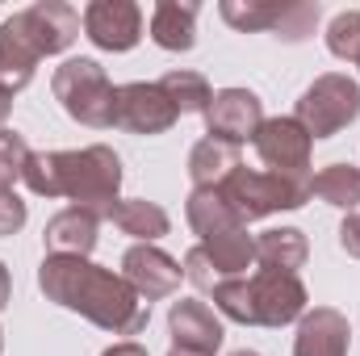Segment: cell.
I'll return each mask as SVG.
<instances>
[{"instance_id": "10", "label": "cell", "mask_w": 360, "mask_h": 356, "mask_svg": "<svg viewBox=\"0 0 360 356\" xmlns=\"http://www.w3.org/2000/svg\"><path fill=\"white\" fill-rule=\"evenodd\" d=\"M205 126H210L214 139L239 147V143L256 139V130L264 126V105H260L256 92L248 89H222L214 92V101L205 109Z\"/></svg>"}, {"instance_id": "27", "label": "cell", "mask_w": 360, "mask_h": 356, "mask_svg": "<svg viewBox=\"0 0 360 356\" xmlns=\"http://www.w3.org/2000/svg\"><path fill=\"white\" fill-rule=\"evenodd\" d=\"M327 51L344 63H356L360 59V13H340L331 25H327Z\"/></svg>"}, {"instance_id": "15", "label": "cell", "mask_w": 360, "mask_h": 356, "mask_svg": "<svg viewBox=\"0 0 360 356\" xmlns=\"http://www.w3.org/2000/svg\"><path fill=\"white\" fill-rule=\"evenodd\" d=\"M348 340L352 327L340 310H314L302 319L297 340H293V356H348Z\"/></svg>"}, {"instance_id": "24", "label": "cell", "mask_w": 360, "mask_h": 356, "mask_svg": "<svg viewBox=\"0 0 360 356\" xmlns=\"http://www.w3.org/2000/svg\"><path fill=\"white\" fill-rule=\"evenodd\" d=\"M314 197H323L327 205L340 210H356L360 205V168L352 164H331L314 177Z\"/></svg>"}, {"instance_id": "29", "label": "cell", "mask_w": 360, "mask_h": 356, "mask_svg": "<svg viewBox=\"0 0 360 356\" xmlns=\"http://www.w3.org/2000/svg\"><path fill=\"white\" fill-rule=\"evenodd\" d=\"M25 227V201L0 184V235H17Z\"/></svg>"}, {"instance_id": "19", "label": "cell", "mask_w": 360, "mask_h": 356, "mask_svg": "<svg viewBox=\"0 0 360 356\" xmlns=\"http://www.w3.org/2000/svg\"><path fill=\"white\" fill-rule=\"evenodd\" d=\"M235 168H239V147L235 143H222L214 134H205L193 147V155H188V177H193L197 189H218Z\"/></svg>"}, {"instance_id": "28", "label": "cell", "mask_w": 360, "mask_h": 356, "mask_svg": "<svg viewBox=\"0 0 360 356\" xmlns=\"http://www.w3.org/2000/svg\"><path fill=\"white\" fill-rule=\"evenodd\" d=\"M34 151L25 147V139L17 134V130H0V184L4 189H13V180L25 172V160H30Z\"/></svg>"}, {"instance_id": "21", "label": "cell", "mask_w": 360, "mask_h": 356, "mask_svg": "<svg viewBox=\"0 0 360 356\" xmlns=\"http://www.w3.org/2000/svg\"><path fill=\"white\" fill-rule=\"evenodd\" d=\"M184 214H188V227H193L201 239H214V235H222V231L243 227V222L235 218V210L222 201V193H218V189H193V197H188Z\"/></svg>"}, {"instance_id": "20", "label": "cell", "mask_w": 360, "mask_h": 356, "mask_svg": "<svg viewBox=\"0 0 360 356\" xmlns=\"http://www.w3.org/2000/svg\"><path fill=\"white\" fill-rule=\"evenodd\" d=\"M306 235L302 231H293V227H281V231H264L260 239H256V265L264 268V272H293L297 276V268L306 265Z\"/></svg>"}, {"instance_id": "35", "label": "cell", "mask_w": 360, "mask_h": 356, "mask_svg": "<svg viewBox=\"0 0 360 356\" xmlns=\"http://www.w3.org/2000/svg\"><path fill=\"white\" fill-rule=\"evenodd\" d=\"M168 356H197V352H184V348H172Z\"/></svg>"}, {"instance_id": "13", "label": "cell", "mask_w": 360, "mask_h": 356, "mask_svg": "<svg viewBox=\"0 0 360 356\" xmlns=\"http://www.w3.org/2000/svg\"><path fill=\"white\" fill-rule=\"evenodd\" d=\"M168 327H172V348L197 356H214L222 348V319L205 302H193V298L176 302L168 314Z\"/></svg>"}, {"instance_id": "1", "label": "cell", "mask_w": 360, "mask_h": 356, "mask_svg": "<svg viewBox=\"0 0 360 356\" xmlns=\"http://www.w3.org/2000/svg\"><path fill=\"white\" fill-rule=\"evenodd\" d=\"M38 285L51 302L84 314L89 323L113 331V336H139L151 314V302H143L126 276L89 265L84 256H46Z\"/></svg>"}, {"instance_id": "3", "label": "cell", "mask_w": 360, "mask_h": 356, "mask_svg": "<svg viewBox=\"0 0 360 356\" xmlns=\"http://www.w3.org/2000/svg\"><path fill=\"white\" fill-rule=\"evenodd\" d=\"M214 306L235 323L285 327L306 314V285L293 272H260V276H231L214 285Z\"/></svg>"}, {"instance_id": "18", "label": "cell", "mask_w": 360, "mask_h": 356, "mask_svg": "<svg viewBox=\"0 0 360 356\" xmlns=\"http://www.w3.org/2000/svg\"><path fill=\"white\" fill-rule=\"evenodd\" d=\"M197 248H201L205 260L214 265L218 281L243 276L248 268L256 265V239L248 235V227H235V231H222V235H214V239H201Z\"/></svg>"}, {"instance_id": "12", "label": "cell", "mask_w": 360, "mask_h": 356, "mask_svg": "<svg viewBox=\"0 0 360 356\" xmlns=\"http://www.w3.org/2000/svg\"><path fill=\"white\" fill-rule=\"evenodd\" d=\"M122 276L134 285V293H139L143 302H155V298H172V293H176L184 268H180L172 256H164L160 248L139 243V248H130V252L122 256Z\"/></svg>"}, {"instance_id": "31", "label": "cell", "mask_w": 360, "mask_h": 356, "mask_svg": "<svg viewBox=\"0 0 360 356\" xmlns=\"http://www.w3.org/2000/svg\"><path fill=\"white\" fill-rule=\"evenodd\" d=\"M340 248H344L348 256H356V260H360V214H352V218L340 227Z\"/></svg>"}, {"instance_id": "37", "label": "cell", "mask_w": 360, "mask_h": 356, "mask_svg": "<svg viewBox=\"0 0 360 356\" xmlns=\"http://www.w3.org/2000/svg\"><path fill=\"white\" fill-rule=\"evenodd\" d=\"M0 348H4V336H0Z\"/></svg>"}, {"instance_id": "34", "label": "cell", "mask_w": 360, "mask_h": 356, "mask_svg": "<svg viewBox=\"0 0 360 356\" xmlns=\"http://www.w3.org/2000/svg\"><path fill=\"white\" fill-rule=\"evenodd\" d=\"M8 109H13V101H8V92L0 89V130H4V122H8Z\"/></svg>"}, {"instance_id": "25", "label": "cell", "mask_w": 360, "mask_h": 356, "mask_svg": "<svg viewBox=\"0 0 360 356\" xmlns=\"http://www.w3.org/2000/svg\"><path fill=\"white\" fill-rule=\"evenodd\" d=\"M160 89L168 92V101L176 105V113H205L210 109V101H214V92L205 84V76L201 72H168L164 80H160Z\"/></svg>"}, {"instance_id": "23", "label": "cell", "mask_w": 360, "mask_h": 356, "mask_svg": "<svg viewBox=\"0 0 360 356\" xmlns=\"http://www.w3.org/2000/svg\"><path fill=\"white\" fill-rule=\"evenodd\" d=\"M285 4L289 0H222L218 13H222L226 25H235L243 34H260V30L272 34L276 21H281V13H285Z\"/></svg>"}, {"instance_id": "32", "label": "cell", "mask_w": 360, "mask_h": 356, "mask_svg": "<svg viewBox=\"0 0 360 356\" xmlns=\"http://www.w3.org/2000/svg\"><path fill=\"white\" fill-rule=\"evenodd\" d=\"M105 356H147V352H143L139 344H130V340H126V344H117V348H109Z\"/></svg>"}, {"instance_id": "7", "label": "cell", "mask_w": 360, "mask_h": 356, "mask_svg": "<svg viewBox=\"0 0 360 356\" xmlns=\"http://www.w3.org/2000/svg\"><path fill=\"white\" fill-rule=\"evenodd\" d=\"M256 155L269 164V172L285 177H310V134L297 117H264V126L256 130Z\"/></svg>"}, {"instance_id": "6", "label": "cell", "mask_w": 360, "mask_h": 356, "mask_svg": "<svg viewBox=\"0 0 360 356\" xmlns=\"http://www.w3.org/2000/svg\"><path fill=\"white\" fill-rule=\"evenodd\" d=\"M293 117L306 126L310 139H331L348 122L360 117V84L348 80V76H340V72H327V76H319L310 89L302 92Z\"/></svg>"}, {"instance_id": "8", "label": "cell", "mask_w": 360, "mask_h": 356, "mask_svg": "<svg viewBox=\"0 0 360 356\" xmlns=\"http://www.w3.org/2000/svg\"><path fill=\"white\" fill-rule=\"evenodd\" d=\"M80 21H84V34L92 46L113 51V55L134 51L143 38V8L134 0H92L80 13Z\"/></svg>"}, {"instance_id": "38", "label": "cell", "mask_w": 360, "mask_h": 356, "mask_svg": "<svg viewBox=\"0 0 360 356\" xmlns=\"http://www.w3.org/2000/svg\"><path fill=\"white\" fill-rule=\"evenodd\" d=\"M356 63H360V59H356Z\"/></svg>"}, {"instance_id": "33", "label": "cell", "mask_w": 360, "mask_h": 356, "mask_svg": "<svg viewBox=\"0 0 360 356\" xmlns=\"http://www.w3.org/2000/svg\"><path fill=\"white\" fill-rule=\"evenodd\" d=\"M8 289H13V285H8V268L0 265V306L8 302Z\"/></svg>"}, {"instance_id": "36", "label": "cell", "mask_w": 360, "mask_h": 356, "mask_svg": "<svg viewBox=\"0 0 360 356\" xmlns=\"http://www.w3.org/2000/svg\"><path fill=\"white\" fill-rule=\"evenodd\" d=\"M235 356H256V352H235Z\"/></svg>"}, {"instance_id": "16", "label": "cell", "mask_w": 360, "mask_h": 356, "mask_svg": "<svg viewBox=\"0 0 360 356\" xmlns=\"http://www.w3.org/2000/svg\"><path fill=\"white\" fill-rule=\"evenodd\" d=\"M96 214L89 210H80V205H68V210H59L51 222H46V248H51V256H84L89 260V252L96 248Z\"/></svg>"}, {"instance_id": "11", "label": "cell", "mask_w": 360, "mask_h": 356, "mask_svg": "<svg viewBox=\"0 0 360 356\" xmlns=\"http://www.w3.org/2000/svg\"><path fill=\"white\" fill-rule=\"evenodd\" d=\"M17 17H21L30 42L38 46V55H63L80 38V30H84L80 13L72 4H63V0H38L30 8H21Z\"/></svg>"}, {"instance_id": "9", "label": "cell", "mask_w": 360, "mask_h": 356, "mask_svg": "<svg viewBox=\"0 0 360 356\" xmlns=\"http://www.w3.org/2000/svg\"><path fill=\"white\" fill-rule=\"evenodd\" d=\"M176 105L160 84H122L117 105H113V126L130 134H164L176 126Z\"/></svg>"}, {"instance_id": "4", "label": "cell", "mask_w": 360, "mask_h": 356, "mask_svg": "<svg viewBox=\"0 0 360 356\" xmlns=\"http://www.w3.org/2000/svg\"><path fill=\"white\" fill-rule=\"evenodd\" d=\"M222 201L235 210V218L248 227L256 218H269L276 210H297L314 197V177H285V172H256V168H235L218 184Z\"/></svg>"}, {"instance_id": "17", "label": "cell", "mask_w": 360, "mask_h": 356, "mask_svg": "<svg viewBox=\"0 0 360 356\" xmlns=\"http://www.w3.org/2000/svg\"><path fill=\"white\" fill-rule=\"evenodd\" d=\"M151 38L164 51H193V42H197V4L193 0H160L151 8Z\"/></svg>"}, {"instance_id": "14", "label": "cell", "mask_w": 360, "mask_h": 356, "mask_svg": "<svg viewBox=\"0 0 360 356\" xmlns=\"http://www.w3.org/2000/svg\"><path fill=\"white\" fill-rule=\"evenodd\" d=\"M38 46L30 42V34H25V25H21V17L13 13L4 25H0V89L8 92H21L30 80H34V68H38Z\"/></svg>"}, {"instance_id": "2", "label": "cell", "mask_w": 360, "mask_h": 356, "mask_svg": "<svg viewBox=\"0 0 360 356\" xmlns=\"http://www.w3.org/2000/svg\"><path fill=\"white\" fill-rule=\"evenodd\" d=\"M21 180L38 197H72L80 210H89L96 218H109L117 205L122 164L109 147L51 151V155H30Z\"/></svg>"}, {"instance_id": "22", "label": "cell", "mask_w": 360, "mask_h": 356, "mask_svg": "<svg viewBox=\"0 0 360 356\" xmlns=\"http://www.w3.org/2000/svg\"><path fill=\"white\" fill-rule=\"evenodd\" d=\"M130 239H143V243H151V239H160V235H168V214L155 205V201H143V197H130V201H117L113 205V214H109Z\"/></svg>"}, {"instance_id": "5", "label": "cell", "mask_w": 360, "mask_h": 356, "mask_svg": "<svg viewBox=\"0 0 360 356\" xmlns=\"http://www.w3.org/2000/svg\"><path fill=\"white\" fill-rule=\"evenodd\" d=\"M51 89H55V101L63 105V113L76 117L80 126H92V130L113 126L117 89L96 59H68L63 68H55Z\"/></svg>"}, {"instance_id": "30", "label": "cell", "mask_w": 360, "mask_h": 356, "mask_svg": "<svg viewBox=\"0 0 360 356\" xmlns=\"http://www.w3.org/2000/svg\"><path fill=\"white\" fill-rule=\"evenodd\" d=\"M184 276H188L197 289H205V293H214V285H218V272H214V265L205 260L201 248H193V252L184 256Z\"/></svg>"}, {"instance_id": "26", "label": "cell", "mask_w": 360, "mask_h": 356, "mask_svg": "<svg viewBox=\"0 0 360 356\" xmlns=\"http://www.w3.org/2000/svg\"><path fill=\"white\" fill-rule=\"evenodd\" d=\"M314 25H319V4L314 0H289L272 34L285 38V42H306L314 34Z\"/></svg>"}]
</instances>
